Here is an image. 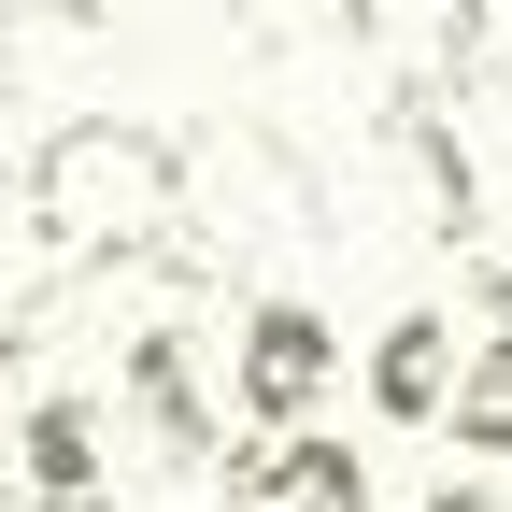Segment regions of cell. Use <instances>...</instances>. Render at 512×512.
<instances>
[{"label": "cell", "instance_id": "obj_1", "mask_svg": "<svg viewBox=\"0 0 512 512\" xmlns=\"http://www.w3.org/2000/svg\"><path fill=\"white\" fill-rule=\"evenodd\" d=\"M15 185H29V228L57 242V271H72V256H143L185 214V157L143 114H57Z\"/></svg>", "mask_w": 512, "mask_h": 512}, {"label": "cell", "instance_id": "obj_2", "mask_svg": "<svg viewBox=\"0 0 512 512\" xmlns=\"http://www.w3.org/2000/svg\"><path fill=\"white\" fill-rule=\"evenodd\" d=\"M328 370H342V328H328V313H313V299H256L242 342H228V399H242L256 441H299L313 399H328Z\"/></svg>", "mask_w": 512, "mask_h": 512}, {"label": "cell", "instance_id": "obj_3", "mask_svg": "<svg viewBox=\"0 0 512 512\" xmlns=\"http://www.w3.org/2000/svg\"><path fill=\"white\" fill-rule=\"evenodd\" d=\"M15 498L29 512H114V399L57 384L15 413Z\"/></svg>", "mask_w": 512, "mask_h": 512}, {"label": "cell", "instance_id": "obj_4", "mask_svg": "<svg viewBox=\"0 0 512 512\" xmlns=\"http://www.w3.org/2000/svg\"><path fill=\"white\" fill-rule=\"evenodd\" d=\"M456 370H470V342H456V313H384V342H370V413L384 427H441L456 413Z\"/></svg>", "mask_w": 512, "mask_h": 512}, {"label": "cell", "instance_id": "obj_5", "mask_svg": "<svg viewBox=\"0 0 512 512\" xmlns=\"http://www.w3.org/2000/svg\"><path fill=\"white\" fill-rule=\"evenodd\" d=\"M228 512H370V456H342V441H256V456L228 470Z\"/></svg>", "mask_w": 512, "mask_h": 512}, {"label": "cell", "instance_id": "obj_6", "mask_svg": "<svg viewBox=\"0 0 512 512\" xmlns=\"http://www.w3.org/2000/svg\"><path fill=\"white\" fill-rule=\"evenodd\" d=\"M356 29H370L384 57H399L413 86H441V72L470 57V0H356Z\"/></svg>", "mask_w": 512, "mask_h": 512}, {"label": "cell", "instance_id": "obj_7", "mask_svg": "<svg viewBox=\"0 0 512 512\" xmlns=\"http://www.w3.org/2000/svg\"><path fill=\"white\" fill-rule=\"evenodd\" d=\"M456 456H512V328H484L470 342V370H456Z\"/></svg>", "mask_w": 512, "mask_h": 512}, {"label": "cell", "instance_id": "obj_8", "mask_svg": "<svg viewBox=\"0 0 512 512\" xmlns=\"http://www.w3.org/2000/svg\"><path fill=\"white\" fill-rule=\"evenodd\" d=\"M427 512H512V498H498V484H441Z\"/></svg>", "mask_w": 512, "mask_h": 512}, {"label": "cell", "instance_id": "obj_9", "mask_svg": "<svg viewBox=\"0 0 512 512\" xmlns=\"http://www.w3.org/2000/svg\"><path fill=\"white\" fill-rule=\"evenodd\" d=\"M0 370H15V342H0Z\"/></svg>", "mask_w": 512, "mask_h": 512}]
</instances>
